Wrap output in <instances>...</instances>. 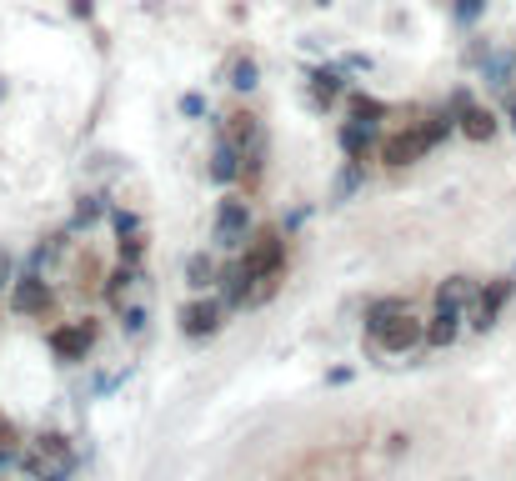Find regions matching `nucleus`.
Returning <instances> with one entry per match:
<instances>
[{
    "mask_svg": "<svg viewBox=\"0 0 516 481\" xmlns=\"http://www.w3.org/2000/svg\"><path fill=\"white\" fill-rule=\"evenodd\" d=\"M366 336H371L381 351L401 356V351H411L416 341H426V321H416L401 296H381V301H371V311H366Z\"/></svg>",
    "mask_w": 516,
    "mask_h": 481,
    "instance_id": "f257e3e1",
    "label": "nucleus"
},
{
    "mask_svg": "<svg viewBox=\"0 0 516 481\" xmlns=\"http://www.w3.org/2000/svg\"><path fill=\"white\" fill-rule=\"evenodd\" d=\"M21 466H26L31 481H66L76 471V451H71L66 436L51 431V436H36V446L21 456Z\"/></svg>",
    "mask_w": 516,
    "mask_h": 481,
    "instance_id": "f03ea898",
    "label": "nucleus"
},
{
    "mask_svg": "<svg viewBox=\"0 0 516 481\" xmlns=\"http://www.w3.org/2000/svg\"><path fill=\"white\" fill-rule=\"evenodd\" d=\"M281 266H286V241H281V231H256V236L241 246V276H246V281L271 276V271H281Z\"/></svg>",
    "mask_w": 516,
    "mask_h": 481,
    "instance_id": "7ed1b4c3",
    "label": "nucleus"
},
{
    "mask_svg": "<svg viewBox=\"0 0 516 481\" xmlns=\"http://www.w3.org/2000/svg\"><path fill=\"white\" fill-rule=\"evenodd\" d=\"M51 306H56V291H51V281H46L41 271L11 281V311H16V316H46Z\"/></svg>",
    "mask_w": 516,
    "mask_h": 481,
    "instance_id": "20e7f679",
    "label": "nucleus"
},
{
    "mask_svg": "<svg viewBox=\"0 0 516 481\" xmlns=\"http://www.w3.org/2000/svg\"><path fill=\"white\" fill-rule=\"evenodd\" d=\"M91 346H96V321H91V316H86V321H66V326L51 331V351H56L61 361H86Z\"/></svg>",
    "mask_w": 516,
    "mask_h": 481,
    "instance_id": "39448f33",
    "label": "nucleus"
},
{
    "mask_svg": "<svg viewBox=\"0 0 516 481\" xmlns=\"http://www.w3.org/2000/svg\"><path fill=\"white\" fill-rule=\"evenodd\" d=\"M426 151H431V136H426L421 126H406V131H396V136L381 141V161H386V166H411V161H421Z\"/></svg>",
    "mask_w": 516,
    "mask_h": 481,
    "instance_id": "423d86ee",
    "label": "nucleus"
},
{
    "mask_svg": "<svg viewBox=\"0 0 516 481\" xmlns=\"http://www.w3.org/2000/svg\"><path fill=\"white\" fill-rule=\"evenodd\" d=\"M246 231H251V206L246 201H221V211H216V246L236 251V246H246Z\"/></svg>",
    "mask_w": 516,
    "mask_h": 481,
    "instance_id": "0eeeda50",
    "label": "nucleus"
},
{
    "mask_svg": "<svg viewBox=\"0 0 516 481\" xmlns=\"http://www.w3.org/2000/svg\"><path fill=\"white\" fill-rule=\"evenodd\" d=\"M511 291H516V281H511V276H501V281L481 286V291H476V311H471V326H476V331H491V326H496V316H501V306L511 301Z\"/></svg>",
    "mask_w": 516,
    "mask_h": 481,
    "instance_id": "6e6552de",
    "label": "nucleus"
},
{
    "mask_svg": "<svg viewBox=\"0 0 516 481\" xmlns=\"http://www.w3.org/2000/svg\"><path fill=\"white\" fill-rule=\"evenodd\" d=\"M241 161H246V151L236 146V141H216V151H211V166H206V176L216 181V186H231V181H241Z\"/></svg>",
    "mask_w": 516,
    "mask_h": 481,
    "instance_id": "1a4fd4ad",
    "label": "nucleus"
},
{
    "mask_svg": "<svg viewBox=\"0 0 516 481\" xmlns=\"http://www.w3.org/2000/svg\"><path fill=\"white\" fill-rule=\"evenodd\" d=\"M181 331L186 336H216L221 331V301H191V306H181Z\"/></svg>",
    "mask_w": 516,
    "mask_h": 481,
    "instance_id": "9d476101",
    "label": "nucleus"
},
{
    "mask_svg": "<svg viewBox=\"0 0 516 481\" xmlns=\"http://www.w3.org/2000/svg\"><path fill=\"white\" fill-rule=\"evenodd\" d=\"M451 121H456V131H461L466 141H491V136H496V116H491L486 106H476V101H471L466 111H456Z\"/></svg>",
    "mask_w": 516,
    "mask_h": 481,
    "instance_id": "9b49d317",
    "label": "nucleus"
},
{
    "mask_svg": "<svg viewBox=\"0 0 516 481\" xmlns=\"http://www.w3.org/2000/svg\"><path fill=\"white\" fill-rule=\"evenodd\" d=\"M456 336H461V311H456V306H436L431 321H426V346L441 351V346H451Z\"/></svg>",
    "mask_w": 516,
    "mask_h": 481,
    "instance_id": "f8f14e48",
    "label": "nucleus"
},
{
    "mask_svg": "<svg viewBox=\"0 0 516 481\" xmlns=\"http://www.w3.org/2000/svg\"><path fill=\"white\" fill-rule=\"evenodd\" d=\"M221 136H226V141H236L241 151H261V121H256L251 111H231Z\"/></svg>",
    "mask_w": 516,
    "mask_h": 481,
    "instance_id": "ddd939ff",
    "label": "nucleus"
},
{
    "mask_svg": "<svg viewBox=\"0 0 516 481\" xmlns=\"http://www.w3.org/2000/svg\"><path fill=\"white\" fill-rule=\"evenodd\" d=\"M371 146H376V126H371V121H346V126H341V151H346V161H366Z\"/></svg>",
    "mask_w": 516,
    "mask_h": 481,
    "instance_id": "4468645a",
    "label": "nucleus"
},
{
    "mask_svg": "<svg viewBox=\"0 0 516 481\" xmlns=\"http://www.w3.org/2000/svg\"><path fill=\"white\" fill-rule=\"evenodd\" d=\"M436 306H456V311L476 306V281H471V276H446V281L436 286Z\"/></svg>",
    "mask_w": 516,
    "mask_h": 481,
    "instance_id": "2eb2a0df",
    "label": "nucleus"
},
{
    "mask_svg": "<svg viewBox=\"0 0 516 481\" xmlns=\"http://www.w3.org/2000/svg\"><path fill=\"white\" fill-rule=\"evenodd\" d=\"M341 91H346V81H341V71H331V66H321V71H311V96H316L321 106H336V101H341Z\"/></svg>",
    "mask_w": 516,
    "mask_h": 481,
    "instance_id": "dca6fc26",
    "label": "nucleus"
},
{
    "mask_svg": "<svg viewBox=\"0 0 516 481\" xmlns=\"http://www.w3.org/2000/svg\"><path fill=\"white\" fill-rule=\"evenodd\" d=\"M276 291H281V271H271V276H256V281H246L241 311H246V306H266V301H271Z\"/></svg>",
    "mask_w": 516,
    "mask_h": 481,
    "instance_id": "f3484780",
    "label": "nucleus"
},
{
    "mask_svg": "<svg viewBox=\"0 0 516 481\" xmlns=\"http://www.w3.org/2000/svg\"><path fill=\"white\" fill-rule=\"evenodd\" d=\"M211 281H216V261H211V256H191V261H186V286H191V291H206Z\"/></svg>",
    "mask_w": 516,
    "mask_h": 481,
    "instance_id": "a211bd4d",
    "label": "nucleus"
},
{
    "mask_svg": "<svg viewBox=\"0 0 516 481\" xmlns=\"http://www.w3.org/2000/svg\"><path fill=\"white\" fill-rule=\"evenodd\" d=\"M481 71H486V81H491V86H506V76L516 71V56H511V51H496V56H486V66H481Z\"/></svg>",
    "mask_w": 516,
    "mask_h": 481,
    "instance_id": "6ab92c4d",
    "label": "nucleus"
},
{
    "mask_svg": "<svg viewBox=\"0 0 516 481\" xmlns=\"http://www.w3.org/2000/svg\"><path fill=\"white\" fill-rule=\"evenodd\" d=\"M381 116H386V106H381L376 96H351V121H371V126H376Z\"/></svg>",
    "mask_w": 516,
    "mask_h": 481,
    "instance_id": "aec40b11",
    "label": "nucleus"
},
{
    "mask_svg": "<svg viewBox=\"0 0 516 481\" xmlns=\"http://www.w3.org/2000/svg\"><path fill=\"white\" fill-rule=\"evenodd\" d=\"M256 76H261V71H256V61H251V56L231 66V86H236V91H251V86H256Z\"/></svg>",
    "mask_w": 516,
    "mask_h": 481,
    "instance_id": "412c9836",
    "label": "nucleus"
},
{
    "mask_svg": "<svg viewBox=\"0 0 516 481\" xmlns=\"http://www.w3.org/2000/svg\"><path fill=\"white\" fill-rule=\"evenodd\" d=\"M131 281H136V266H121V271H111V276H106V296H111V301H121Z\"/></svg>",
    "mask_w": 516,
    "mask_h": 481,
    "instance_id": "4be33fe9",
    "label": "nucleus"
},
{
    "mask_svg": "<svg viewBox=\"0 0 516 481\" xmlns=\"http://www.w3.org/2000/svg\"><path fill=\"white\" fill-rule=\"evenodd\" d=\"M141 256H146V241H141V231H136V236H121V261H126V266H136Z\"/></svg>",
    "mask_w": 516,
    "mask_h": 481,
    "instance_id": "5701e85b",
    "label": "nucleus"
},
{
    "mask_svg": "<svg viewBox=\"0 0 516 481\" xmlns=\"http://www.w3.org/2000/svg\"><path fill=\"white\" fill-rule=\"evenodd\" d=\"M101 211H106V206H101V196H86V201L76 206V226H91Z\"/></svg>",
    "mask_w": 516,
    "mask_h": 481,
    "instance_id": "b1692460",
    "label": "nucleus"
},
{
    "mask_svg": "<svg viewBox=\"0 0 516 481\" xmlns=\"http://www.w3.org/2000/svg\"><path fill=\"white\" fill-rule=\"evenodd\" d=\"M111 221H116V236H136L141 231V221L131 211H111Z\"/></svg>",
    "mask_w": 516,
    "mask_h": 481,
    "instance_id": "393cba45",
    "label": "nucleus"
},
{
    "mask_svg": "<svg viewBox=\"0 0 516 481\" xmlns=\"http://www.w3.org/2000/svg\"><path fill=\"white\" fill-rule=\"evenodd\" d=\"M486 0H456V21H476Z\"/></svg>",
    "mask_w": 516,
    "mask_h": 481,
    "instance_id": "a878e982",
    "label": "nucleus"
},
{
    "mask_svg": "<svg viewBox=\"0 0 516 481\" xmlns=\"http://www.w3.org/2000/svg\"><path fill=\"white\" fill-rule=\"evenodd\" d=\"M121 321H126V331H141V326H146V306H126Z\"/></svg>",
    "mask_w": 516,
    "mask_h": 481,
    "instance_id": "bb28decb",
    "label": "nucleus"
},
{
    "mask_svg": "<svg viewBox=\"0 0 516 481\" xmlns=\"http://www.w3.org/2000/svg\"><path fill=\"white\" fill-rule=\"evenodd\" d=\"M181 111H186V116H201V111H206V96H196V91L181 96Z\"/></svg>",
    "mask_w": 516,
    "mask_h": 481,
    "instance_id": "cd10ccee",
    "label": "nucleus"
},
{
    "mask_svg": "<svg viewBox=\"0 0 516 481\" xmlns=\"http://www.w3.org/2000/svg\"><path fill=\"white\" fill-rule=\"evenodd\" d=\"M16 461H21V451H16V446H11V441H6V446H0V471H11V466H16Z\"/></svg>",
    "mask_w": 516,
    "mask_h": 481,
    "instance_id": "c85d7f7f",
    "label": "nucleus"
},
{
    "mask_svg": "<svg viewBox=\"0 0 516 481\" xmlns=\"http://www.w3.org/2000/svg\"><path fill=\"white\" fill-rule=\"evenodd\" d=\"M6 441H16V426H11L6 416H0V446H6Z\"/></svg>",
    "mask_w": 516,
    "mask_h": 481,
    "instance_id": "c756f323",
    "label": "nucleus"
},
{
    "mask_svg": "<svg viewBox=\"0 0 516 481\" xmlns=\"http://www.w3.org/2000/svg\"><path fill=\"white\" fill-rule=\"evenodd\" d=\"M506 116H511V131H516V101H511V106H506Z\"/></svg>",
    "mask_w": 516,
    "mask_h": 481,
    "instance_id": "7c9ffc66",
    "label": "nucleus"
}]
</instances>
